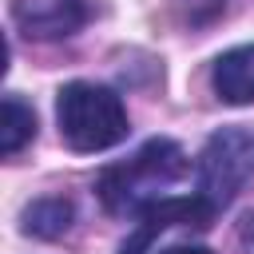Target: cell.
<instances>
[{
	"instance_id": "6da1fadb",
	"label": "cell",
	"mask_w": 254,
	"mask_h": 254,
	"mask_svg": "<svg viewBox=\"0 0 254 254\" xmlns=\"http://www.w3.org/2000/svg\"><path fill=\"white\" fill-rule=\"evenodd\" d=\"M190 163H187V151L175 143V139H151L143 143L131 159L123 163H111L95 190L103 198V206L111 214H127V218H139L147 214L155 202L171 198V187H179L187 179Z\"/></svg>"
},
{
	"instance_id": "7a4b0ae2",
	"label": "cell",
	"mask_w": 254,
	"mask_h": 254,
	"mask_svg": "<svg viewBox=\"0 0 254 254\" xmlns=\"http://www.w3.org/2000/svg\"><path fill=\"white\" fill-rule=\"evenodd\" d=\"M56 123H60L64 143L71 151H83V155L107 151V147L123 143L127 131H131L123 99L111 87L83 83V79L60 87V95H56Z\"/></svg>"
},
{
	"instance_id": "3957f363",
	"label": "cell",
	"mask_w": 254,
	"mask_h": 254,
	"mask_svg": "<svg viewBox=\"0 0 254 254\" xmlns=\"http://www.w3.org/2000/svg\"><path fill=\"white\" fill-rule=\"evenodd\" d=\"M254 179V127H222L198 155V194L222 210Z\"/></svg>"
},
{
	"instance_id": "277c9868",
	"label": "cell",
	"mask_w": 254,
	"mask_h": 254,
	"mask_svg": "<svg viewBox=\"0 0 254 254\" xmlns=\"http://www.w3.org/2000/svg\"><path fill=\"white\" fill-rule=\"evenodd\" d=\"M214 206L194 190L190 198H163V202H155L147 214H139V230L119 246V254H151V242L163 234V230H171V226H210L214 222Z\"/></svg>"
},
{
	"instance_id": "5b68a950",
	"label": "cell",
	"mask_w": 254,
	"mask_h": 254,
	"mask_svg": "<svg viewBox=\"0 0 254 254\" xmlns=\"http://www.w3.org/2000/svg\"><path fill=\"white\" fill-rule=\"evenodd\" d=\"M12 20L32 40H64L87 24V0H12Z\"/></svg>"
},
{
	"instance_id": "8992f818",
	"label": "cell",
	"mask_w": 254,
	"mask_h": 254,
	"mask_svg": "<svg viewBox=\"0 0 254 254\" xmlns=\"http://www.w3.org/2000/svg\"><path fill=\"white\" fill-rule=\"evenodd\" d=\"M210 83H214L222 103H234V107L238 103H254V44L222 52L214 60Z\"/></svg>"
},
{
	"instance_id": "52a82bcc",
	"label": "cell",
	"mask_w": 254,
	"mask_h": 254,
	"mask_svg": "<svg viewBox=\"0 0 254 254\" xmlns=\"http://www.w3.org/2000/svg\"><path fill=\"white\" fill-rule=\"evenodd\" d=\"M71 218H75V210L67 198H40L24 210V230L36 238H60L71 226Z\"/></svg>"
},
{
	"instance_id": "ba28073f",
	"label": "cell",
	"mask_w": 254,
	"mask_h": 254,
	"mask_svg": "<svg viewBox=\"0 0 254 254\" xmlns=\"http://www.w3.org/2000/svg\"><path fill=\"white\" fill-rule=\"evenodd\" d=\"M36 135V111L20 95H4V123H0V151L12 159Z\"/></svg>"
},
{
	"instance_id": "9c48e42d",
	"label": "cell",
	"mask_w": 254,
	"mask_h": 254,
	"mask_svg": "<svg viewBox=\"0 0 254 254\" xmlns=\"http://www.w3.org/2000/svg\"><path fill=\"white\" fill-rule=\"evenodd\" d=\"M155 254H214L210 246H198V242H179V246H163Z\"/></svg>"
}]
</instances>
